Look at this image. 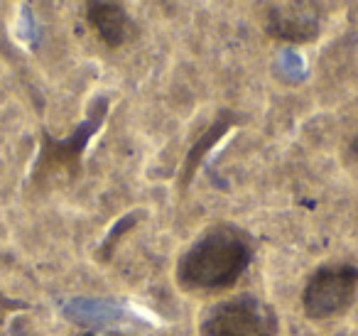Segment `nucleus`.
Masks as SVG:
<instances>
[{
	"label": "nucleus",
	"instance_id": "nucleus-2",
	"mask_svg": "<svg viewBox=\"0 0 358 336\" xmlns=\"http://www.w3.org/2000/svg\"><path fill=\"white\" fill-rule=\"evenodd\" d=\"M201 336H280L278 312L255 295L221 300L206 312Z\"/></svg>",
	"mask_w": 358,
	"mask_h": 336
},
{
	"label": "nucleus",
	"instance_id": "nucleus-6",
	"mask_svg": "<svg viewBox=\"0 0 358 336\" xmlns=\"http://www.w3.org/2000/svg\"><path fill=\"white\" fill-rule=\"evenodd\" d=\"M106 108H108V101L106 99L96 101L91 118L84 120L69 140H52L50 135H45V148H42L40 162L50 164V167H55V164H62V167H76V164H79L81 153H84V148H86V143H89V138L96 133V128H99L101 120H103Z\"/></svg>",
	"mask_w": 358,
	"mask_h": 336
},
{
	"label": "nucleus",
	"instance_id": "nucleus-4",
	"mask_svg": "<svg viewBox=\"0 0 358 336\" xmlns=\"http://www.w3.org/2000/svg\"><path fill=\"white\" fill-rule=\"evenodd\" d=\"M268 32L282 42H312L319 35V8L314 0H287L268 18Z\"/></svg>",
	"mask_w": 358,
	"mask_h": 336
},
{
	"label": "nucleus",
	"instance_id": "nucleus-3",
	"mask_svg": "<svg viewBox=\"0 0 358 336\" xmlns=\"http://www.w3.org/2000/svg\"><path fill=\"white\" fill-rule=\"evenodd\" d=\"M358 292V267L351 262L322 265L309 275L302 290V309L309 319L327 321L343 314Z\"/></svg>",
	"mask_w": 358,
	"mask_h": 336
},
{
	"label": "nucleus",
	"instance_id": "nucleus-1",
	"mask_svg": "<svg viewBox=\"0 0 358 336\" xmlns=\"http://www.w3.org/2000/svg\"><path fill=\"white\" fill-rule=\"evenodd\" d=\"M255 255L253 238L236 223H216L206 228L177 262V285L185 292L231 290Z\"/></svg>",
	"mask_w": 358,
	"mask_h": 336
},
{
	"label": "nucleus",
	"instance_id": "nucleus-5",
	"mask_svg": "<svg viewBox=\"0 0 358 336\" xmlns=\"http://www.w3.org/2000/svg\"><path fill=\"white\" fill-rule=\"evenodd\" d=\"M86 20L94 27L99 40L110 50H118L125 42H130L138 32L133 18L110 0H86Z\"/></svg>",
	"mask_w": 358,
	"mask_h": 336
}]
</instances>
